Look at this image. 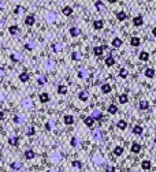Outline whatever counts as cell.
Here are the masks:
<instances>
[{
	"label": "cell",
	"mask_w": 156,
	"mask_h": 172,
	"mask_svg": "<svg viewBox=\"0 0 156 172\" xmlns=\"http://www.w3.org/2000/svg\"><path fill=\"white\" fill-rule=\"evenodd\" d=\"M78 98L81 101H86V100H89V93L86 92V90H81V92L78 93Z\"/></svg>",
	"instance_id": "1"
},
{
	"label": "cell",
	"mask_w": 156,
	"mask_h": 172,
	"mask_svg": "<svg viewBox=\"0 0 156 172\" xmlns=\"http://www.w3.org/2000/svg\"><path fill=\"white\" fill-rule=\"evenodd\" d=\"M34 22H36V18H34V15H28L25 18V25L26 26H33Z\"/></svg>",
	"instance_id": "2"
},
{
	"label": "cell",
	"mask_w": 156,
	"mask_h": 172,
	"mask_svg": "<svg viewBox=\"0 0 156 172\" xmlns=\"http://www.w3.org/2000/svg\"><path fill=\"white\" fill-rule=\"evenodd\" d=\"M141 168H143V170H145V171L151 170V168H152V163L149 161V160H143V161H141Z\"/></svg>",
	"instance_id": "3"
},
{
	"label": "cell",
	"mask_w": 156,
	"mask_h": 172,
	"mask_svg": "<svg viewBox=\"0 0 156 172\" xmlns=\"http://www.w3.org/2000/svg\"><path fill=\"white\" fill-rule=\"evenodd\" d=\"M93 27L96 29V30H101L103 27H104V21L103 19H97V21L93 22Z\"/></svg>",
	"instance_id": "4"
},
{
	"label": "cell",
	"mask_w": 156,
	"mask_h": 172,
	"mask_svg": "<svg viewBox=\"0 0 156 172\" xmlns=\"http://www.w3.org/2000/svg\"><path fill=\"white\" fill-rule=\"evenodd\" d=\"M133 25L134 26H141V25H144V19H143V16L141 15H137V16H134L133 18Z\"/></svg>",
	"instance_id": "5"
},
{
	"label": "cell",
	"mask_w": 156,
	"mask_h": 172,
	"mask_svg": "<svg viewBox=\"0 0 156 172\" xmlns=\"http://www.w3.org/2000/svg\"><path fill=\"white\" fill-rule=\"evenodd\" d=\"M103 52H104V49H103V46H100V45L93 48V53H95V56H97V57L103 56Z\"/></svg>",
	"instance_id": "6"
},
{
	"label": "cell",
	"mask_w": 156,
	"mask_h": 172,
	"mask_svg": "<svg viewBox=\"0 0 156 172\" xmlns=\"http://www.w3.org/2000/svg\"><path fill=\"white\" fill-rule=\"evenodd\" d=\"M8 144L13 145V146H17V145L19 144V138L17 135H11L10 138H8Z\"/></svg>",
	"instance_id": "7"
},
{
	"label": "cell",
	"mask_w": 156,
	"mask_h": 172,
	"mask_svg": "<svg viewBox=\"0 0 156 172\" xmlns=\"http://www.w3.org/2000/svg\"><path fill=\"white\" fill-rule=\"evenodd\" d=\"M144 74H145L146 78H154V77H155V68H152V67H148V68L144 71Z\"/></svg>",
	"instance_id": "8"
},
{
	"label": "cell",
	"mask_w": 156,
	"mask_h": 172,
	"mask_svg": "<svg viewBox=\"0 0 156 172\" xmlns=\"http://www.w3.org/2000/svg\"><path fill=\"white\" fill-rule=\"evenodd\" d=\"M138 59H140L141 62H148V59H149V53H148V52H145V51L140 52V55H138Z\"/></svg>",
	"instance_id": "9"
},
{
	"label": "cell",
	"mask_w": 156,
	"mask_h": 172,
	"mask_svg": "<svg viewBox=\"0 0 156 172\" xmlns=\"http://www.w3.org/2000/svg\"><path fill=\"white\" fill-rule=\"evenodd\" d=\"M63 120H64V124H67V126H71V124L74 123V116H73V115H66Z\"/></svg>",
	"instance_id": "10"
},
{
	"label": "cell",
	"mask_w": 156,
	"mask_h": 172,
	"mask_svg": "<svg viewBox=\"0 0 156 172\" xmlns=\"http://www.w3.org/2000/svg\"><path fill=\"white\" fill-rule=\"evenodd\" d=\"M23 154H25V159H26V160H33V159H34V156H36V153H34V150H32V149L26 150Z\"/></svg>",
	"instance_id": "11"
},
{
	"label": "cell",
	"mask_w": 156,
	"mask_h": 172,
	"mask_svg": "<svg viewBox=\"0 0 156 172\" xmlns=\"http://www.w3.org/2000/svg\"><path fill=\"white\" fill-rule=\"evenodd\" d=\"M130 150H131V153H140V152H141V145L137 144V142H133Z\"/></svg>",
	"instance_id": "12"
},
{
	"label": "cell",
	"mask_w": 156,
	"mask_h": 172,
	"mask_svg": "<svg viewBox=\"0 0 156 172\" xmlns=\"http://www.w3.org/2000/svg\"><path fill=\"white\" fill-rule=\"evenodd\" d=\"M126 18H127V14H126L125 11H118V13H116V19H118V21L122 22V21H125Z\"/></svg>",
	"instance_id": "13"
},
{
	"label": "cell",
	"mask_w": 156,
	"mask_h": 172,
	"mask_svg": "<svg viewBox=\"0 0 156 172\" xmlns=\"http://www.w3.org/2000/svg\"><path fill=\"white\" fill-rule=\"evenodd\" d=\"M114 64H115V59H114V56H107L105 57V66L107 67H112Z\"/></svg>",
	"instance_id": "14"
},
{
	"label": "cell",
	"mask_w": 156,
	"mask_h": 172,
	"mask_svg": "<svg viewBox=\"0 0 156 172\" xmlns=\"http://www.w3.org/2000/svg\"><path fill=\"white\" fill-rule=\"evenodd\" d=\"M70 34H71V37H78L81 34V30L75 26H73V27H70Z\"/></svg>",
	"instance_id": "15"
},
{
	"label": "cell",
	"mask_w": 156,
	"mask_h": 172,
	"mask_svg": "<svg viewBox=\"0 0 156 172\" xmlns=\"http://www.w3.org/2000/svg\"><path fill=\"white\" fill-rule=\"evenodd\" d=\"M90 116H92L95 120H100L103 115H101V112H100L99 109H93V111H92V115H90Z\"/></svg>",
	"instance_id": "16"
},
{
	"label": "cell",
	"mask_w": 156,
	"mask_h": 172,
	"mask_svg": "<svg viewBox=\"0 0 156 172\" xmlns=\"http://www.w3.org/2000/svg\"><path fill=\"white\" fill-rule=\"evenodd\" d=\"M118 101H119L120 104H126V103L129 101L127 94H126V93H123V94H119V96H118Z\"/></svg>",
	"instance_id": "17"
},
{
	"label": "cell",
	"mask_w": 156,
	"mask_h": 172,
	"mask_svg": "<svg viewBox=\"0 0 156 172\" xmlns=\"http://www.w3.org/2000/svg\"><path fill=\"white\" fill-rule=\"evenodd\" d=\"M138 107H140V109H141V111H146V109L149 108L148 100H141V101H140V105H138Z\"/></svg>",
	"instance_id": "18"
},
{
	"label": "cell",
	"mask_w": 156,
	"mask_h": 172,
	"mask_svg": "<svg viewBox=\"0 0 156 172\" xmlns=\"http://www.w3.org/2000/svg\"><path fill=\"white\" fill-rule=\"evenodd\" d=\"M93 137H95L97 141H100V139L103 138V130L101 129H96L95 131H93Z\"/></svg>",
	"instance_id": "19"
},
{
	"label": "cell",
	"mask_w": 156,
	"mask_h": 172,
	"mask_svg": "<svg viewBox=\"0 0 156 172\" xmlns=\"http://www.w3.org/2000/svg\"><path fill=\"white\" fill-rule=\"evenodd\" d=\"M111 90H112V87H111L110 83H104V85L101 86V92L104 93V94H108V93H111Z\"/></svg>",
	"instance_id": "20"
},
{
	"label": "cell",
	"mask_w": 156,
	"mask_h": 172,
	"mask_svg": "<svg viewBox=\"0 0 156 172\" xmlns=\"http://www.w3.org/2000/svg\"><path fill=\"white\" fill-rule=\"evenodd\" d=\"M111 45H112L114 48H119V46H122V40H120L119 37H115V38L112 40V42H111Z\"/></svg>",
	"instance_id": "21"
},
{
	"label": "cell",
	"mask_w": 156,
	"mask_h": 172,
	"mask_svg": "<svg viewBox=\"0 0 156 172\" xmlns=\"http://www.w3.org/2000/svg\"><path fill=\"white\" fill-rule=\"evenodd\" d=\"M62 13H63V15L66 16H70L73 14V8L70 7V5H66V7H63V10H62Z\"/></svg>",
	"instance_id": "22"
},
{
	"label": "cell",
	"mask_w": 156,
	"mask_h": 172,
	"mask_svg": "<svg viewBox=\"0 0 156 172\" xmlns=\"http://www.w3.org/2000/svg\"><path fill=\"white\" fill-rule=\"evenodd\" d=\"M10 167H11V170L13 171H19L21 168H22V164H21L19 161H14V163H11Z\"/></svg>",
	"instance_id": "23"
},
{
	"label": "cell",
	"mask_w": 156,
	"mask_h": 172,
	"mask_svg": "<svg viewBox=\"0 0 156 172\" xmlns=\"http://www.w3.org/2000/svg\"><path fill=\"white\" fill-rule=\"evenodd\" d=\"M84 123L86 124L88 127H92V126H93V123H95V119H93L92 116H88V118H85V119H84Z\"/></svg>",
	"instance_id": "24"
},
{
	"label": "cell",
	"mask_w": 156,
	"mask_h": 172,
	"mask_svg": "<svg viewBox=\"0 0 156 172\" xmlns=\"http://www.w3.org/2000/svg\"><path fill=\"white\" fill-rule=\"evenodd\" d=\"M29 78H30V77H29V74L26 71L25 72H21V74H19V81H21V82H28Z\"/></svg>",
	"instance_id": "25"
},
{
	"label": "cell",
	"mask_w": 156,
	"mask_h": 172,
	"mask_svg": "<svg viewBox=\"0 0 156 172\" xmlns=\"http://www.w3.org/2000/svg\"><path fill=\"white\" fill-rule=\"evenodd\" d=\"M131 131H133V134H136V135H141V134L144 133V129H143L141 126H138V124H137V126L133 127V130H131Z\"/></svg>",
	"instance_id": "26"
},
{
	"label": "cell",
	"mask_w": 156,
	"mask_h": 172,
	"mask_svg": "<svg viewBox=\"0 0 156 172\" xmlns=\"http://www.w3.org/2000/svg\"><path fill=\"white\" fill-rule=\"evenodd\" d=\"M8 31H10V34L15 36V34H18L19 29H18V26H17V25H13V26H10V27H8Z\"/></svg>",
	"instance_id": "27"
},
{
	"label": "cell",
	"mask_w": 156,
	"mask_h": 172,
	"mask_svg": "<svg viewBox=\"0 0 156 172\" xmlns=\"http://www.w3.org/2000/svg\"><path fill=\"white\" fill-rule=\"evenodd\" d=\"M116 127H118L119 130H125L126 127H127V122H126V120H119V122L116 123Z\"/></svg>",
	"instance_id": "28"
},
{
	"label": "cell",
	"mask_w": 156,
	"mask_h": 172,
	"mask_svg": "<svg viewBox=\"0 0 156 172\" xmlns=\"http://www.w3.org/2000/svg\"><path fill=\"white\" fill-rule=\"evenodd\" d=\"M114 154H115V156H122L123 154V146H119V145H118V146L114 148Z\"/></svg>",
	"instance_id": "29"
},
{
	"label": "cell",
	"mask_w": 156,
	"mask_h": 172,
	"mask_svg": "<svg viewBox=\"0 0 156 172\" xmlns=\"http://www.w3.org/2000/svg\"><path fill=\"white\" fill-rule=\"evenodd\" d=\"M40 101L41 103H48L49 101V94L48 93H41L40 94Z\"/></svg>",
	"instance_id": "30"
},
{
	"label": "cell",
	"mask_w": 156,
	"mask_h": 172,
	"mask_svg": "<svg viewBox=\"0 0 156 172\" xmlns=\"http://www.w3.org/2000/svg\"><path fill=\"white\" fill-rule=\"evenodd\" d=\"M58 93L59 94H67V86H64V85H59L58 86Z\"/></svg>",
	"instance_id": "31"
},
{
	"label": "cell",
	"mask_w": 156,
	"mask_h": 172,
	"mask_svg": "<svg viewBox=\"0 0 156 172\" xmlns=\"http://www.w3.org/2000/svg\"><path fill=\"white\" fill-rule=\"evenodd\" d=\"M108 113H110V115H115V113L118 112V107L116 105H114V104H111L110 107H108Z\"/></svg>",
	"instance_id": "32"
},
{
	"label": "cell",
	"mask_w": 156,
	"mask_h": 172,
	"mask_svg": "<svg viewBox=\"0 0 156 172\" xmlns=\"http://www.w3.org/2000/svg\"><path fill=\"white\" fill-rule=\"evenodd\" d=\"M14 122H15L17 124H21L25 122V116H21V115H15L14 116Z\"/></svg>",
	"instance_id": "33"
},
{
	"label": "cell",
	"mask_w": 156,
	"mask_h": 172,
	"mask_svg": "<svg viewBox=\"0 0 156 172\" xmlns=\"http://www.w3.org/2000/svg\"><path fill=\"white\" fill-rule=\"evenodd\" d=\"M34 134H36V129H34L33 126L28 127V130H26V135H28V137H33Z\"/></svg>",
	"instance_id": "34"
},
{
	"label": "cell",
	"mask_w": 156,
	"mask_h": 172,
	"mask_svg": "<svg viewBox=\"0 0 156 172\" xmlns=\"http://www.w3.org/2000/svg\"><path fill=\"white\" fill-rule=\"evenodd\" d=\"M127 75H129V71L125 68V67H122V68L119 70V77H120V78H126Z\"/></svg>",
	"instance_id": "35"
},
{
	"label": "cell",
	"mask_w": 156,
	"mask_h": 172,
	"mask_svg": "<svg viewBox=\"0 0 156 172\" xmlns=\"http://www.w3.org/2000/svg\"><path fill=\"white\" fill-rule=\"evenodd\" d=\"M140 38H138V37H131V40H130V44H131V45H133V46H138V45H140Z\"/></svg>",
	"instance_id": "36"
},
{
	"label": "cell",
	"mask_w": 156,
	"mask_h": 172,
	"mask_svg": "<svg viewBox=\"0 0 156 172\" xmlns=\"http://www.w3.org/2000/svg\"><path fill=\"white\" fill-rule=\"evenodd\" d=\"M71 59L73 60H79V59H81V53H79V52H73V53H71Z\"/></svg>",
	"instance_id": "37"
},
{
	"label": "cell",
	"mask_w": 156,
	"mask_h": 172,
	"mask_svg": "<svg viewBox=\"0 0 156 172\" xmlns=\"http://www.w3.org/2000/svg\"><path fill=\"white\" fill-rule=\"evenodd\" d=\"M79 145V138H77V137H73V139H71V146H78Z\"/></svg>",
	"instance_id": "38"
},
{
	"label": "cell",
	"mask_w": 156,
	"mask_h": 172,
	"mask_svg": "<svg viewBox=\"0 0 156 172\" xmlns=\"http://www.w3.org/2000/svg\"><path fill=\"white\" fill-rule=\"evenodd\" d=\"M96 8H97L99 11H104V10H105L104 4H103L101 2H96Z\"/></svg>",
	"instance_id": "39"
},
{
	"label": "cell",
	"mask_w": 156,
	"mask_h": 172,
	"mask_svg": "<svg viewBox=\"0 0 156 172\" xmlns=\"http://www.w3.org/2000/svg\"><path fill=\"white\" fill-rule=\"evenodd\" d=\"M71 165H73L74 168H81V167H82V163H81V161H77V160H74V161L71 163Z\"/></svg>",
	"instance_id": "40"
},
{
	"label": "cell",
	"mask_w": 156,
	"mask_h": 172,
	"mask_svg": "<svg viewBox=\"0 0 156 172\" xmlns=\"http://www.w3.org/2000/svg\"><path fill=\"white\" fill-rule=\"evenodd\" d=\"M22 11H23V7H22V5H18V7L14 10V14H17V15H18V14H21Z\"/></svg>",
	"instance_id": "41"
},
{
	"label": "cell",
	"mask_w": 156,
	"mask_h": 172,
	"mask_svg": "<svg viewBox=\"0 0 156 172\" xmlns=\"http://www.w3.org/2000/svg\"><path fill=\"white\" fill-rule=\"evenodd\" d=\"M105 172H115V167L114 165H107L105 167Z\"/></svg>",
	"instance_id": "42"
},
{
	"label": "cell",
	"mask_w": 156,
	"mask_h": 172,
	"mask_svg": "<svg viewBox=\"0 0 156 172\" xmlns=\"http://www.w3.org/2000/svg\"><path fill=\"white\" fill-rule=\"evenodd\" d=\"M37 82H39L40 85H44V83L47 82V78H45V77H39V79H37Z\"/></svg>",
	"instance_id": "43"
},
{
	"label": "cell",
	"mask_w": 156,
	"mask_h": 172,
	"mask_svg": "<svg viewBox=\"0 0 156 172\" xmlns=\"http://www.w3.org/2000/svg\"><path fill=\"white\" fill-rule=\"evenodd\" d=\"M11 60H13V62H19V59L18 57H17V55H11Z\"/></svg>",
	"instance_id": "44"
},
{
	"label": "cell",
	"mask_w": 156,
	"mask_h": 172,
	"mask_svg": "<svg viewBox=\"0 0 156 172\" xmlns=\"http://www.w3.org/2000/svg\"><path fill=\"white\" fill-rule=\"evenodd\" d=\"M25 48L28 49V51H32V49H33V46H32L30 44H26V45H25Z\"/></svg>",
	"instance_id": "45"
},
{
	"label": "cell",
	"mask_w": 156,
	"mask_h": 172,
	"mask_svg": "<svg viewBox=\"0 0 156 172\" xmlns=\"http://www.w3.org/2000/svg\"><path fill=\"white\" fill-rule=\"evenodd\" d=\"M4 68H3V67H0V77H3V75H4Z\"/></svg>",
	"instance_id": "46"
},
{
	"label": "cell",
	"mask_w": 156,
	"mask_h": 172,
	"mask_svg": "<svg viewBox=\"0 0 156 172\" xmlns=\"http://www.w3.org/2000/svg\"><path fill=\"white\" fill-rule=\"evenodd\" d=\"M3 118H4V112H3V111H0V120H3Z\"/></svg>",
	"instance_id": "47"
},
{
	"label": "cell",
	"mask_w": 156,
	"mask_h": 172,
	"mask_svg": "<svg viewBox=\"0 0 156 172\" xmlns=\"http://www.w3.org/2000/svg\"><path fill=\"white\" fill-rule=\"evenodd\" d=\"M152 34H154V36L156 37V26H155V27H154V29H152Z\"/></svg>",
	"instance_id": "48"
},
{
	"label": "cell",
	"mask_w": 156,
	"mask_h": 172,
	"mask_svg": "<svg viewBox=\"0 0 156 172\" xmlns=\"http://www.w3.org/2000/svg\"><path fill=\"white\" fill-rule=\"evenodd\" d=\"M107 2H108V3H111V4H114V3H116L118 0H107Z\"/></svg>",
	"instance_id": "49"
},
{
	"label": "cell",
	"mask_w": 156,
	"mask_h": 172,
	"mask_svg": "<svg viewBox=\"0 0 156 172\" xmlns=\"http://www.w3.org/2000/svg\"><path fill=\"white\" fill-rule=\"evenodd\" d=\"M2 8H3V2L0 0V10H2Z\"/></svg>",
	"instance_id": "50"
},
{
	"label": "cell",
	"mask_w": 156,
	"mask_h": 172,
	"mask_svg": "<svg viewBox=\"0 0 156 172\" xmlns=\"http://www.w3.org/2000/svg\"><path fill=\"white\" fill-rule=\"evenodd\" d=\"M154 139H155V144H156V135H155V138H154Z\"/></svg>",
	"instance_id": "51"
}]
</instances>
